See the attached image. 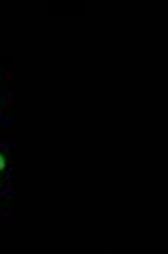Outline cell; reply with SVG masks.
Segmentation results:
<instances>
[{
  "mask_svg": "<svg viewBox=\"0 0 168 254\" xmlns=\"http://www.w3.org/2000/svg\"><path fill=\"white\" fill-rule=\"evenodd\" d=\"M0 171H2V173L7 171V158H5V153H2V151H0Z\"/></svg>",
  "mask_w": 168,
  "mask_h": 254,
  "instance_id": "obj_1",
  "label": "cell"
},
{
  "mask_svg": "<svg viewBox=\"0 0 168 254\" xmlns=\"http://www.w3.org/2000/svg\"><path fill=\"white\" fill-rule=\"evenodd\" d=\"M0 185H2V171H0Z\"/></svg>",
  "mask_w": 168,
  "mask_h": 254,
  "instance_id": "obj_2",
  "label": "cell"
}]
</instances>
